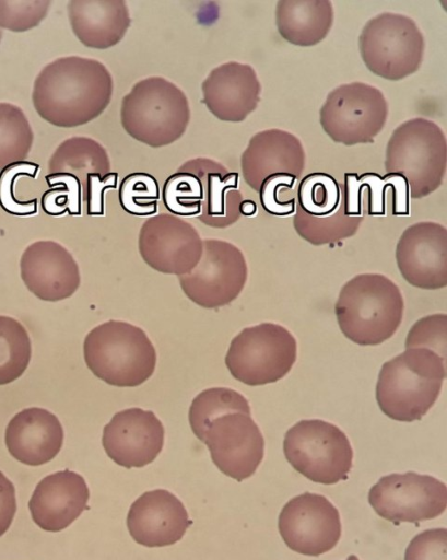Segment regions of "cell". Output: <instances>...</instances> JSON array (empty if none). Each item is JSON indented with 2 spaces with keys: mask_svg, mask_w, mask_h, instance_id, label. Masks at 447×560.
I'll list each match as a JSON object with an SVG mask.
<instances>
[{
  "mask_svg": "<svg viewBox=\"0 0 447 560\" xmlns=\"http://www.w3.org/2000/svg\"><path fill=\"white\" fill-rule=\"evenodd\" d=\"M63 428L52 412L30 407L9 421L5 446L16 460L28 466H39L54 459L63 444Z\"/></svg>",
  "mask_w": 447,
  "mask_h": 560,
  "instance_id": "603a6c76",
  "label": "cell"
},
{
  "mask_svg": "<svg viewBox=\"0 0 447 560\" xmlns=\"http://www.w3.org/2000/svg\"><path fill=\"white\" fill-rule=\"evenodd\" d=\"M286 460L311 481L332 485L345 479L352 468L353 451L345 433L320 419L301 420L284 436Z\"/></svg>",
  "mask_w": 447,
  "mask_h": 560,
  "instance_id": "ba28073f",
  "label": "cell"
},
{
  "mask_svg": "<svg viewBox=\"0 0 447 560\" xmlns=\"http://www.w3.org/2000/svg\"><path fill=\"white\" fill-rule=\"evenodd\" d=\"M388 104L383 92L364 82H351L329 92L319 121L329 138L344 145L372 143L383 130Z\"/></svg>",
  "mask_w": 447,
  "mask_h": 560,
  "instance_id": "30bf717a",
  "label": "cell"
},
{
  "mask_svg": "<svg viewBox=\"0 0 447 560\" xmlns=\"http://www.w3.org/2000/svg\"><path fill=\"white\" fill-rule=\"evenodd\" d=\"M398 285L379 273H362L341 289L334 305L343 335L360 346H376L389 339L403 316Z\"/></svg>",
  "mask_w": 447,
  "mask_h": 560,
  "instance_id": "3957f363",
  "label": "cell"
},
{
  "mask_svg": "<svg viewBox=\"0 0 447 560\" xmlns=\"http://www.w3.org/2000/svg\"><path fill=\"white\" fill-rule=\"evenodd\" d=\"M191 523L181 501L164 489L140 495L127 515L131 537L145 547H164L177 542Z\"/></svg>",
  "mask_w": 447,
  "mask_h": 560,
  "instance_id": "ffe728a7",
  "label": "cell"
},
{
  "mask_svg": "<svg viewBox=\"0 0 447 560\" xmlns=\"http://www.w3.org/2000/svg\"><path fill=\"white\" fill-rule=\"evenodd\" d=\"M34 141L32 126L19 106L0 103V172L10 164L26 161Z\"/></svg>",
  "mask_w": 447,
  "mask_h": 560,
  "instance_id": "4dcf8cb0",
  "label": "cell"
},
{
  "mask_svg": "<svg viewBox=\"0 0 447 560\" xmlns=\"http://www.w3.org/2000/svg\"><path fill=\"white\" fill-rule=\"evenodd\" d=\"M2 30L0 28V42H1V38H2Z\"/></svg>",
  "mask_w": 447,
  "mask_h": 560,
  "instance_id": "bcb514c9",
  "label": "cell"
},
{
  "mask_svg": "<svg viewBox=\"0 0 447 560\" xmlns=\"http://www.w3.org/2000/svg\"><path fill=\"white\" fill-rule=\"evenodd\" d=\"M279 532L293 551L319 556L331 550L339 541L340 515L324 495L305 492L283 506L279 515Z\"/></svg>",
  "mask_w": 447,
  "mask_h": 560,
  "instance_id": "5bb4252c",
  "label": "cell"
},
{
  "mask_svg": "<svg viewBox=\"0 0 447 560\" xmlns=\"http://www.w3.org/2000/svg\"><path fill=\"white\" fill-rule=\"evenodd\" d=\"M402 277L412 285L435 290L447 284V231L436 222L408 226L396 247Z\"/></svg>",
  "mask_w": 447,
  "mask_h": 560,
  "instance_id": "2e32d148",
  "label": "cell"
},
{
  "mask_svg": "<svg viewBox=\"0 0 447 560\" xmlns=\"http://www.w3.org/2000/svg\"><path fill=\"white\" fill-rule=\"evenodd\" d=\"M333 23L329 0H280L275 7V24L281 37L301 47L317 45L328 35Z\"/></svg>",
  "mask_w": 447,
  "mask_h": 560,
  "instance_id": "484cf974",
  "label": "cell"
},
{
  "mask_svg": "<svg viewBox=\"0 0 447 560\" xmlns=\"http://www.w3.org/2000/svg\"><path fill=\"white\" fill-rule=\"evenodd\" d=\"M110 173L109 155L98 141L85 136H73L63 140L48 161V174H71L82 184L87 175L106 176Z\"/></svg>",
  "mask_w": 447,
  "mask_h": 560,
  "instance_id": "83f0119b",
  "label": "cell"
},
{
  "mask_svg": "<svg viewBox=\"0 0 447 560\" xmlns=\"http://www.w3.org/2000/svg\"><path fill=\"white\" fill-rule=\"evenodd\" d=\"M340 201L341 186L327 173H310L297 185L296 207L308 215H329L339 208Z\"/></svg>",
  "mask_w": 447,
  "mask_h": 560,
  "instance_id": "d6a6232c",
  "label": "cell"
},
{
  "mask_svg": "<svg viewBox=\"0 0 447 560\" xmlns=\"http://www.w3.org/2000/svg\"><path fill=\"white\" fill-rule=\"evenodd\" d=\"M50 0H0V28L26 32L40 24L48 14Z\"/></svg>",
  "mask_w": 447,
  "mask_h": 560,
  "instance_id": "74e56055",
  "label": "cell"
},
{
  "mask_svg": "<svg viewBox=\"0 0 447 560\" xmlns=\"http://www.w3.org/2000/svg\"><path fill=\"white\" fill-rule=\"evenodd\" d=\"M20 273L25 287L46 302L70 298L81 283L79 266L72 254L50 240L36 241L24 249Z\"/></svg>",
  "mask_w": 447,
  "mask_h": 560,
  "instance_id": "ac0fdd59",
  "label": "cell"
},
{
  "mask_svg": "<svg viewBox=\"0 0 447 560\" xmlns=\"http://www.w3.org/2000/svg\"><path fill=\"white\" fill-rule=\"evenodd\" d=\"M247 264L234 244L215 238L203 241L197 266L179 277L185 295L204 308H216L234 301L247 281Z\"/></svg>",
  "mask_w": 447,
  "mask_h": 560,
  "instance_id": "8fae6325",
  "label": "cell"
},
{
  "mask_svg": "<svg viewBox=\"0 0 447 560\" xmlns=\"http://www.w3.org/2000/svg\"><path fill=\"white\" fill-rule=\"evenodd\" d=\"M358 48L364 65L372 73L399 81L419 70L425 42L411 18L384 12L364 25L358 36Z\"/></svg>",
  "mask_w": 447,
  "mask_h": 560,
  "instance_id": "52a82bcc",
  "label": "cell"
},
{
  "mask_svg": "<svg viewBox=\"0 0 447 560\" xmlns=\"http://www.w3.org/2000/svg\"><path fill=\"white\" fill-rule=\"evenodd\" d=\"M45 180L49 187L40 199L45 213L52 217L82 213L83 190L78 177L71 174H47Z\"/></svg>",
  "mask_w": 447,
  "mask_h": 560,
  "instance_id": "d590c367",
  "label": "cell"
},
{
  "mask_svg": "<svg viewBox=\"0 0 447 560\" xmlns=\"http://www.w3.org/2000/svg\"><path fill=\"white\" fill-rule=\"evenodd\" d=\"M178 171L192 173L201 182L199 221L215 229H224L238 221L239 206L244 198L238 189L237 173L230 172L222 163L209 158L188 160Z\"/></svg>",
  "mask_w": 447,
  "mask_h": 560,
  "instance_id": "cb8c5ba5",
  "label": "cell"
},
{
  "mask_svg": "<svg viewBox=\"0 0 447 560\" xmlns=\"http://www.w3.org/2000/svg\"><path fill=\"white\" fill-rule=\"evenodd\" d=\"M296 355V340L285 327L262 323L244 328L232 339L225 364L234 378L258 386L284 377Z\"/></svg>",
  "mask_w": 447,
  "mask_h": 560,
  "instance_id": "9c48e42d",
  "label": "cell"
},
{
  "mask_svg": "<svg viewBox=\"0 0 447 560\" xmlns=\"http://www.w3.org/2000/svg\"><path fill=\"white\" fill-rule=\"evenodd\" d=\"M83 355L86 366L96 377L117 387L143 384L156 365V351L145 331L115 319L87 332Z\"/></svg>",
  "mask_w": 447,
  "mask_h": 560,
  "instance_id": "5b68a950",
  "label": "cell"
},
{
  "mask_svg": "<svg viewBox=\"0 0 447 560\" xmlns=\"http://www.w3.org/2000/svg\"><path fill=\"white\" fill-rule=\"evenodd\" d=\"M158 198V183L149 173H130L119 184V203L129 214L152 217L157 211Z\"/></svg>",
  "mask_w": 447,
  "mask_h": 560,
  "instance_id": "e575fe53",
  "label": "cell"
},
{
  "mask_svg": "<svg viewBox=\"0 0 447 560\" xmlns=\"http://www.w3.org/2000/svg\"><path fill=\"white\" fill-rule=\"evenodd\" d=\"M306 154L301 140L282 129H267L254 135L240 156V168L246 184L259 191L271 176L302 175Z\"/></svg>",
  "mask_w": 447,
  "mask_h": 560,
  "instance_id": "44dd1931",
  "label": "cell"
},
{
  "mask_svg": "<svg viewBox=\"0 0 447 560\" xmlns=\"http://www.w3.org/2000/svg\"><path fill=\"white\" fill-rule=\"evenodd\" d=\"M114 79L97 59L64 56L47 63L36 75L32 103L52 126L72 128L103 114L111 101Z\"/></svg>",
  "mask_w": 447,
  "mask_h": 560,
  "instance_id": "6da1fadb",
  "label": "cell"
},
{
  "mask_svg": "<svg viewBox=\"0 0 447 560\" xmlns=\"http://www.w3.org/2000/svg\"><path fill=\"white\" fill-rule=\"evenodd\" d=\"M39 164L22 161L8 165L0 172V207L8 213L28 217L37 213V199L16 198V182L22 177L36 178Z\"/></svg>",
  "mask_w": 447,
  "mask_h": 560,
  "instance_id": "8d00e7d4",
  "label": "cell"
},
{
  "mask_svg": "<svg viewBox=\"0 0 447 560\" xmlns=\"http://www.w3.org/2000/svg\"><path fill=\"white\" fill-rule=\"evenodd\" d=\"M447 530L434 528L416 535L409 544L404 560H446Z\"/></svg>",
  "mask_w": 447,
  "mask_h": 560,
  "instance_id": "60d3db41",
  "label": "cell"
},
{
  "mask_svg": "<svg viewBox=\"0 0 447 560\" xmlns=\"http://www.w3.org/2000/svg\"><path fill=\"white\" fill-rule=\"evenodd\" d=\"M16 512L15 488L0 471V536L10 527Z\"/></svg>",
  "mask_w": 447,
  "mask_h": 560,
  "instance_id": "7bdbcfd3",
  "label": "cell"
},
{
  "mask_svg": "<svg viewBox=\"0 0 447 560\" xmlns=\"http://www.w3.org/2000/svg\"><path fill=\"white\" fill-rule=\"evenodd\" d=\"M190 106L185 92L163 77L136 82L122 97L120 122L134 140L151 148L174 143L186 132Z\"/></svg>",
  "mask_w": 447,
  "mask_h": 560,
  "instance_id": "277c9868",
  "label": "cell"
},
{
  "mask_svg": "<svg viewBox=\"0 0 447 560\" xmlns=\"http://www.w3.org/2000/svg\"><path fill=\"white\" fill-rule=\"evenodd\" d=\"M201 91L202 103L214 117L240 122L257 108L261 84L250 65L228 61L209 72Z\"/></svg>",
  "mask_w": 447,
  "mask_h": 560,
  "instance_id": "d6986e66",
  "label": "cell"
},
{
  "mask_svg": "<svg viewBox=\"0 0 447 560\" xmlns=\"http://www.w3.org/2000/svg\"><path fill=\"white\" fill-rule=\"evenodd\" d=\"M162 421L151 410L128 408L116 412L103 429L102 444L110 459L126 468L151 464L164 445Z\"/></svg>",
  "mask_w": 447,
  "mask_h": 560,
  "instance_id": "e0dca14e",
  "label": "cell"
},
{
  "mask_svg": "<svg viewBox=\"0 0 447 560\" xmlns=\"http://www.w3.org/2000/svg\"><path fill=\"white\" fill-rule=\"evenodd\" d=\"M67 14L79 42L94 49H107L120 43L131 24L123 0H69Z\"/></svg>",
  "mask_w": 447,
  "mask_h": 560,
  "instance_id": "d4e9b609",
  "label": "cell"
},
{
  "mask_svg": "<svg viewBox=\"0 0 447 560\" xmlns=\"http://www.w3.org/2000/svg\"><path fill=\"white\" fill-rule=\"evenodd\" d=\"M346 560H360L356 556L351 555L346 558Z\"/></svg>",
  "mask_w": 447,
  "mask_h": 560,
  "instance_id": "f6af8a7d",
  "label": "cell"
},
{
  "mask_svg": "<svg viewBox=\"0 0 447 560\" xmlns=\"http://www.w3.org/2000/svg\"><path fill=\"white\" fill-rule=\"evenodd\" d=\"M118 173L110 172L106 176L87 175L83 186V202L87 215L105 214V191L117 187Z\"/></svg>",
  "mask_w": 447,
  "mask_h": 560,
  "instance_id": "b9f144b4",
  "label": "cell"
},
{
  "mask_svg": "<svg viewBox=\"0 0 447 560\" xmlns=\"http://www.w3.org/2000/svg\"><path fill=\"white\" fill-rule=\"evenodd\" d=\"M366 212L341 191L339 208L326 217H311L296 207L293 225L297 234L313 245L337 243L353 236Z\"/></svg>",
  "mask_w": 447,
  "mask_h": 560,
  "instance_id": "4316f807",
  "label": "cell"
},
{
  "mask_svg": "<svg viewBox=\"0 0 447 560\" xmlns=\"http://www.w3.org/2000/svg\"><path fill=\"white\" fill-rule=\"evenodd\" d=\"M90 491L84 478L69 469L43 478L36 486L28 509L33 521L47 532H60L87 508Z\"/></svg>",
  "mask_w": 447,
  "mask_h": 560,
  "instance_id": "7402d4cb",
  "label": "cell"
},
{
  "mask_svg": "<svg viewBox=\"0 0 447 560\" xmlns=\"http://www.w3.org/2000/svg\"><path fill=\"white\" fill-rule=\"evenodd\" d=\"M368 502L387 521L417 523L435 518L445 511L447 488L428 475L391 474L370 488Z\"/></svg>",
  "mask_w": 447,
  "mask_h": 560,
  "instance_id": "7c38bea8",
  "label": "cell"
},
{
  "mask_svg": "<svg viewBox=\"0 0 447 560\" xmlns=\"http://www.w3.org/2000/svg\"><path fill=\"white\" fill-rule=\"evenodd\" d=\"M232 412L250 415V405L240 393L227 387H212L199 393L191 401L188 420L193 434L202 441L208 425Z\"/></svg>",
  "mask_w": 447,
  "mask_h": 560,
  "instance_id": "f546056e",
  "label": "cell"
},
{
  "mask_svg": "<svg viewBox=\"0 0 447 560\" xmlns=\"http://www.w3.org/2000/svg\"><path fill=\"white\" fill-rule=\"evenodd\" d=\"M297 179L289 174L266 179L258 191L263 210L278 217L293 214L296 209Z\"/></svg>",
  "mask_w": 447,
  "mask_h": 560,
  "instance_id": "f35d334b",
  "label": "cell"
},
{
  "mask_svg": "<svg viewBox=\"0 0 447 560\" xmlns=\"http://www.w3.org/2000/svg\"><path fill=\"white\" fill-rule=\"evenodd\" d=\"M32 357L30 336L15 318L0 315V385L17 380Z\"/></svg>",
  "mask_w": 447,
  "mask_h": 560,
  "instance_id": "1f68e13d",
  "label": "cell"
},
{
  "mask_svg": "<svg viewBox=\"0 0 447 560\" xmlns=\"http://www.w3.org/2000/svg\"><path fill=\"white\" fill-rule=\"evenodd\" d=\"M446 163L445 133L426 118L416 117L402 122L388 140L386 174L402 176L413 199L426 197L442 185Z\"/></svg>",
  "mask_w": 447,
  "mask_h": 560,
  "instance_id": "8992f818",
  "label": "cell"
},
{
  "mask_svg": "<svg viewBox=\"0 0 447 560\" xmlns=\"http://www.w3.org/2000/svg\"><path fill=\"white\" fill-rule=\"evenodd\" d=\"M240 215L250 217L257 212V205L252 200H243L239 206Z\"/></svg>",
  "mask_w": 447,
  "mask_h": 560,
  "instance_id": "ee69618b",
  "label": "cell"
},
{
  "mask_svg": "<svg viewBox=\"0 0 447 560\" xmlns=\"http://www.w3.org/2000/svg\"><path fill=\"white\" fill-rule=\"evenodd\" d=\"M162 201L174 215H199L202 201L200 179L192 173L177 170L164 182Z\"/></svg>",
  "mask_w": 447,
  "mask_h": 560,
  "instance_id": "836d02e7",
  "label": "cell"
},
{
  "mask_svg": "<svg viewBox=\"0 0 447 560\" xmlns=\"http://www.w3.org/2000/svg\"><path fill=\"white\" fill-rule=\"evenodd\" d=\"M202 442L226 476L243 481L257 470L264 453L262 433L250 415L232 412L214 419Z\"/></svg>",
  "mask_w": 447,
  "mask_h": 560,
  "instance_id": "9a60e30c",
  "label": "cell"
},
{
  "mask_svg": "<svg viewBox=\"0 0 447 560\" xmlns=\"http://www.w3.org/2000/svg\"><path fill=\"white\" fill-rule=\"evenodd\" d=\"M445 361L424 348H410L385 362L376 384V400L390 419H422L442 390Z\"/></svg>",
  "mask_w": 447,
  "mask_h": 560,
  "instance_id": "7a4b0ae2",
  "label": "cell"
},
{
  "mask_svg": "<svg viewBox=\"0 0 447 560\" xmlns=\"http://www.w3.org/2000/svg\"><path fill=\"white\" fill-rule=\"evenodd\" d=\"M357 188L366 214L384 215L387 206H391V213L395 215L409 214V188L402 176L386 174L380 177L375 173H365L357 176Z\"/></svg>",
  "mask_w": 447,
  "mask_h": 560,
  "instance_id": "f1b7e54d",
  "label": "cell"
},
{
  "mask_svg": "<svg viewBox=\"0 0 447 560\" xmlns=\"http://www.w3.org/2000/svg\"><path fill=\"white\" fill-rule=\"evenodd\" d=\"M142 259L154 270L183 276L199 262L203 241L188 221L172 213H158L146 219L138 237Z\"/></svg>",
  "mask_w": 447,
  "mask_h": 560,
  "instance_id": "4fadbf2b",
  "label": "cell"
},
{
  "mask_svg": "<svg viewBox=\"0 0 447 560\" xmlns=\"http://www.w3.org/2000/svg\"><path fill=\"white\" fill-rule=\"evenodd\" d=\"M446 319L445 314H433L419 319L408 332L405 349H428L446 362Z\"/></svg>",
  "mask_w": 447,
  "mask_h": 560,
  "instance_id": "ab89813d",
  "label": "cell"
}]
</instances>
